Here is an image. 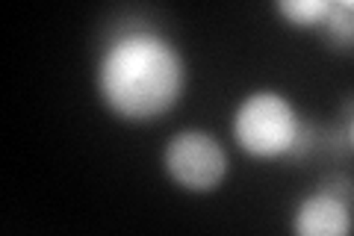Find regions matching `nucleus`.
Returning <instances> with one entry per match:
<instances>
[{
    "label": "nucleus",
    "mask_w": 354,
    "mask_h": 236,
    "mask_svg": "<svg viewBox=\"0 0 354 236\" xmlns=\"http://www.w3.org/2000/svg\"><path fill=\"white\" fill-rule=\"evenodd\" d=\"M330 0H281V12L290 15L298 24H316L325 21Z\"/></svg>",
    "instance_id": "nucleus-5"
},
{
    "label": "nucleus",
    "mask_w": 354,
    "mask_h": 236,
    "mask_svg": "<svg viewBox=\"0 0 354 236\" xmlns=\"http://www.w3.org/2000/svg\"><path fill=\"white\" fill-rule=\"evenodd\" d=\"M165 168L186 189H209L227 172L225 148L201 130L177 133L165 148Z\"/></svg>",
    "instance_id": "nucleus-3"
},
{
    "label": "nucleus",
    "mask_w": 354,
    "mask_h": 236,
    "mask_svg": "<svg viewBox=\"0 0 354 236\" xmlns=\"http://www.w3.org/2000/svg\"><path fill=\"white\" fill-rule=\"evenodd\" d=\"M183 89V60L165 39L133 33L118 39L101 62V92L127 118H151L169 109Z\"/></svg>",
    "instance_id": "nucleus-1"
},
{
    "label": "nucleus",
    "mask_w": 354,
    "mask_h": 236,
    "mask_svg": "<svg viewBox=\"0 0 354 236\" xmlns=\"http://www.w3.org/2000/svg\"><path fill=\"white\" fill-rule=\"evenodd\" d=\"M351 230V212L339 198L319 192L301 201L295 216V233L301 236H339Z\"/></svg>",
    "instance_id": "nucleus-4"
},
{
    "label": "nucleus",
    "mask_w": 354,
    "mask_h": 236,
    "mask_svg": "<svg viewBox=\"0 0 354 236\" xmlns=\"http://www.w3.org/2000/svg\"><path fill=\"white\" fill-rule=\"evenodd\" d=\"M325 24L330 30V36L339 42H351V0H330Z\"/></svg>",
    "instance_id": "nucleus-6"
},
{
    "label": "nucleus",
    "mask_w": 354,
    "mask_h": 236,
    "mask_svg": "<svg viewBox=\"0 0 354 236\" xmlns=\"http://www.w3.org/2000/svg\"><path fill=\"white\" fill-rule=\"evenodd\" d=\"M298 127H301V121L290 107V100H283L274 92H257L245 98L234 118V133L239 145L260 156L290 154Z\"/></svg>",
    "instance_id": "nucleus-2"
}]
</instances>
